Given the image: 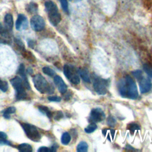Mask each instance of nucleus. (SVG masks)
<instances>
[{
    "instance_id": "1",
    "label": "nucleus",
    "mask_w": 152,
    "mask_h": 152,
    "mask_svg": "<svg viewBox=\"0 0 152 152\" xmlns=\"http://www.w3.org/2000/svg\"><path fill=\"white\" fill-rule=\"evenodd\" d=\"M118 90L120 94L124 97L135 99L138 96L136 84L129 75H126L119 82Z\"/></svg>"
},
{
    "instance_id": "2",
    "label": "nucleus",
    "mask_w": 152,
    "mask_h": 152,
    "mask_svg": "<svg viewBox=\"0 0 152 152\" xmlns=\"http://www.w3.org/2000/svg\"><path fill=\"white\" fill-rule=\"evenodd\" d=\"M33 81L36 90L41 93L51 94L54 91L53 87L49 84L45 77L40 74L33 77Z\"/></svg>"
},
{
    "instance_id": "3",
    "label": "nucleus",
    "mask_w": 152,
    "mask_h": 152,
    "mask_svg": "<svg viewBox=\"0 0 152 152\" xmlns=\"http://www.w3.org/2000/svg\"><path fill=\"white\" fill-rule=\"evenodd\" d=\"M45 8L48 13V18L52 25L57 26L61 20V14L58 12L56 4L51 1H46L45 3Z\"/></svg>"
},
{
    "instance_id": "4",
    "label": "nucleus",
    "mask_w": 152,
    "mask_h": 152,
    "mask_svg": "<svg viewBox=\"0 0 152 152\" xmlns=\"http://www.w3.org/2000/svg\"><path fill=\"white\" fill-rule=\"evenodd\" d=\"M132 74L137 80L140 91L141 93H145L149 91L151 88V81L148 77H145L141 70H135L132 71Z\"/></svg>"
},
{
    "instance_id": "5",
    "label": "nucleus",
    "mask_w": 152,
    "mask_h": 152,
    "mask_svg": "<svg viewBox=\"0 0 152 152\" xmlns=\"http://www.w3.org/2000/svg\"><path fill=\"white\" fill-rule=\"evenodd\" d=\"M10 82L14 88L15 90L16 99L18 100L25 99L27 97V93L21 78L17 76L12 78L10 80Z\"/></svg>"
},
{
    "instance_id": "6",
    "label": "nucleus",
    "mask_w": 152,
    "mask_h": 152,
    "mask_svg": "<svg viewBox=\"0 0 152 152\" xmlns=\"http://www.w3.org/2000/svg\"><path fill=\"white\" fill-rule=\"evenodd\" d=\"M21 125L27 137L30 140L36 142L40 140L41 135L35 126L27 123H21Z\"/></svg>"
},
{
    "instance_id": "7",
    "label": "nucleus",
    "mask_w": 152,
    "mask_h": 152,
    "mask_svg": "<svg viewBox=\"0 0 152 152\" xmlns=\"http://www.w3.org/2000/svg\"><path fill=\"white\" fill-rule=\"evenodd\" d=\"M64 74L66 78L74 84L80 83V77L76 69L71 65H65L64 66Z\"/></svg>"
},
{
    "instance_id": "8",
    "label": "nucleus",
    "mask_w": 152,
    "mask_h": 152,
    "mask_svg": "<svg viewBox=\"0 0 152 152\" xmlns=\"http://www.w3.org/2000/svg\"><path fill=\"white\" fill-rule=\"evenodd\" d=\"M93 87L96 93L100 95H104L107 93V82L99 77L94 79Z\"/></svg>"
},
{
    "instance_id": "9",
    "label": "nucleus",
    "mask_w": 152,
    "mask_h": 152,
    "mask_svg": "<svg viewBox=\"0 0 152 152\" xmlns=\"http://www.w3.org/2000/svg\"><path fill=\"white\" fill-rule=\"evenodd\" d=\"M30 25L34 30L40 31L45 28V22L41 16L35 15L32 17L30 20Z\"/></svg>"
},
{
    "instance_id": "10",
    "label": "nucleus",
    "mask_w": 152,
    "mask_h": 152,
    "mask_svg": "<svg viewBox=\"0 0 152 152\" xmlns=\"http://www.w3.org/2000/svg\"><path fill=\"white\" fill-rule=\"evenodd\" d=\"M105 118V115L102 109L100 108L93 109L90 113V121L92 122H98L103 121Z\"/></svg>"
},
{
    "instance_id": "11",
    "label": "nucleus",
    "mask_w": 152,
    "mask_h": 152,
    "mask_svg": "<svg viewBox=\"0 0 152 152\" xmlns=\"http://www.w3.org/2000/svg\"><path fill=\"white\" fill-rule=\"evenodd\" d=\"M28 26V22L26 17L22 14H18L15 23V28L17 30L26 29Z\"/></svg>"
},
{
    "instance_id": "12",
    "label": "nucleus",
    "mask_w": 152,
    "mask_h": 152,
    "mask_svg": "<svg viewBox=\"0 0 152 152\" xmlns=\"http://www.w3.org/2000/svg\"><path fill=\"white\" fill-rule=\"evenodd\" d=\"M54 83L58 87L59 91L61 94H64L66 93L67 90V86L60 76L56 75L54 77Z\"/></svg>"
},
{
    "instance_id": "13",
    "label": "nucleus",
    "mask_w": 152,
    "mask_h": 152,
    "mask_svg": "<svg viewBox=\"0 0 152 152\" xmlns=\"http://www.w3.org/2000/svg\"><path fill=\"white\" fill-rule=\"evenodd\" d=\"M17 73H18V74H19L21 76L25 88H26L27 89H30V84H29L27 78V77L26 75V74H25V72H24V64H21L20 65L18 71H17Z\"/></svg>"
},
{
    "instance_id": "14",
    "label": "nucleus",
    "mask_w": 152,
    "mask_h": 152,
    "mask_svg": "<svg viewBox=\"0 0 152 152\" xmlns=\"http://www.w3.org/2000/svg\"><path fill=\"white\" fill-rule=\"evenodd\" d=\"M4 24L5 26L9 31L12 30L14 25V22L13 17L11 14H7L5 15L4 17Z\"/></svg>"
},
{
    "instance_id": "15",
    "label": "nucleus",
    "mask_w": 152,
    "mask_h": 152,
    "mask_svg": "<svg viewBox=\"0 0 152 152\" xmlns=\"http://www.w3.org/2000/svg\"><path fill=\"white\" fill-rule=\"evenodd\" d=\"M26 11L30 14H34L37 11L38 6L34 2H30L26 6Z\"/></svg>"
},
{
    "instance_id": "16",
    "label": "nucleus",
    "mask_w": 152,
    "mask_h": 152,
    "mask_svg": "<svg viewBox=\"0 0 152 152\" xmlns=\"http://www.w3.org/2000/svg\"><path fill=\"white\" fill-rule=\"evenodd\" d=\"M80 75L81 76V77L82 78V79L87 83H90V77L88 75V72L87 71V69H80L79 71H78Z\"/></svg>"
},
{
    "instance_id": "17",
    "label": "nucleus",
    "mask_w": 152,
    "mask_h": 152,
    "mask_svg": "<svg viewBox=\"0 0 152 152\" xmlns=\"http://www.w3.org/2000/svg\"><path fill=\"white\" fill-rule=\"evenodd\" d=\"M18 149L21 152H31L33 150L32 147L27 143L21 144L18 146Z\"/></svg>"
},
{
    "instance_id": "18",
    "label": "nucleus",
    "mask_w": 152,
    "mask_h": 152,
    "mask_svg": "<svg viewBox=\"0 0 152 152\" xmlns=\"http://www.w3.org/2000/svg\"><path fill=\"white\" fill-rule=\"evenodd\" d=\"M88 150V144L84 141L80 142L77 146V151L78 152H86Z\"/></svg>"
},
{
    "instance_id": "19",
    "label": "nucleus",
    "mask_w": 152,
    "mask_h": 152,
    "mask_svg": "<svg viewBox=\"0 0 152 152\" xmlns=\"http://www.w3.org/2000/svg\"><path fill=\"white\" fill-rule=\"evenodd\" d=\"M15 112V107H9L6 109L3 113V116L4 118L7 119H9L10 118V114L13 113Z\"/></svg>"
},
{
    "instance_id": "20",
    "label": "nucleus",
    "mask_w": 152,
    "mask_h": 152,
    "mask_svg": "<svg viewBox=\"0 0 152 152\" xmlns=\"http://www.w3.org/2000/svg\"><path fill=\"white\" fill-rule=\"evenodd\" d=\"M71 141V136L68 132H64L61 137V142L64 145H67Z\"/></svg>"
},
{
    "instance_id": "21",
    "label": "nucleus",
    "mask_w": 152,
    "mask_h": 152,
    "mask_svg": "<svg viewBox=\"0 0 152 152\" xmlns=\"http://www.w3.org/2000/svg\"><path fill=\"white\" fill-rule=\"evenodd\" d=\"M126 128L132 134H134L135 131L139 130L140 129V126L136 123H130L127 125Z\"/></svg>"
},
{
    "instance_id": "22",
    "label": "nucleus",
    "mask_w": 152,
    "mask_h": 152,
    "mask_svg": "<svg viewBox=\"0 0 152 152\" xmlns=\"http://www.w3.org/2000/svg\"><path fill=\"white\" fill-rule=\"evenodd\" d=\"M39 110L43 113H45L46 115V116L48 117H49V118H50L52 116V112L49 110V109L46 107V106H39Z\"/></svg>"
},
{
    "instance_id": "23",
    "label": "nucleus",
    "mask_w": 152,
    "mask_h": 152,
    "mask_svg": "<svg viewBox=\"0 0 152 152\" xmlns=\"http://www.w3.org/2000/svg\"><path fill=\"white\" fill-rule=\"evenodd\" d=\"M96 128H97L96 124L94 122H91L85 128L84 130H85V132L87 133H91L94 132Z\"/></svg>"
},
{
    "instance_id": "24",
    "label": "nucleus",
    "mask_w": 152,
    "mask_h": 152,
    "mask_svg": "<svg viewBox=\"0 0 152 152\" xmlns=\"http://www.w3.org/2000/svg\"><path fill=\"white\" fill-rule=\"evenodd\" d=\"M8 31L9 30L6 28L5 26H4L2 23H0V33L2 36L5 37H8L9 36Z\"/></svg>"
},
{
    "instance_id": "25",
    "label": "nucleus",
    "mask_w": 152,
    "mask_h": 152,
    "mask_svg": "<svg viewBox=\"0 0 152 152\" xmlns=\"http://www.w3.org/2000/svg\"><path fill=\"white\" fill-rule=\"evenodd\" d=\"M42 71H43V73H45L46 75H49L50 77H52L55 74V71L52 69H51V68H50L49 67H48V66L43 67L42 68Z\"/></svg>"
},
{
    "instance_id": "26",
    "label": "nucleus",
    "mask_w": 152,
    "mask_h": 152,
    "mask_svg": "<svg viewBox=\"0 0 152 152\" xmlns=\"http://www.w3.org/2000/svg\"><path fill=\"white\" fill-rule=\"evenodd\" d=\"M143 68H144V70L145 71V73L151 78H152V66L149 65V64H145L143 66Z\"/></svg>"
},
{
    "instance_id": "27",
    "label": "nucleus",
    "mask_w": 152,
    "mask_h": 152,
    "mask_svg": "<svg viewBox=\"0 0 152 152\" xmlns=\"http://www.w3.org/2000/svg\"><path fill=\"white\" fill-rule=\"evenodd\" d=\"M14 42H15V43L16 44V45L17 46V47H18V48L20 49V50L21 52L25 50L24 45L23 44V43L22 42V41H21L20 39L15 38V39H14Z\"/></svg>"
},
{
    "instance_id": "28",
    "label": "nucleus",
    "mask_w": 152,
    "mask_h": 152,
    "mask_svg": "<svg viewBox=\"0 0 152 152\" xmlns=\"http://www.w3.org/2000/svg\"><path fill=\"white\" fill-rule=\"evenodd\" d=\"M8 88V84L7 82L0 80V90L3 92H5L7 91Z\"/></svg>"
},
{
    "instance_id": "29",
    "label": "nucleus",
    "mask_w": 152,
    "mask_h": 152,
    "mask_svg": "<svg viewBox=\"0 0 152 152\" xmlns=\"http://www.w3.org/2000/svg\"><path fill=\"white\" fill-rule=\"evenodd\" d=\"M60 2L64 11H65L66 13H68L69 10H68V5L67 0H60Z\"/></svg>"
},
{
    "instance_id": "30",
    "label": "nucleus",
    "mask_w": 152,
    "mask_h": 152,
    "mask_svg": "<svg viewBox=\"0 0 152 152\" xmlns=\"http://www.w3.org/2000/svg\"><path fill=\"white\" fill-rule=\"evenodd\" d=\"M107 122L108 125H109V126H112V127L114 126L115 125V124H116V120L115 119V118H113L112 117V116H110V117L108 118Z\"/></svg>"
},
{
    "instance_id": "31",
    "label": "nucleus",
    "mask_w": 152,
    "mask_h": 152,
    "mask_svg": "<svg viewBox=\"0 0 152 152\" xmlns=\"http://www.w3.org/2000/svg\"><path fill=\"white\" fill-rule=\"evenodd\" d=\"M48 100L50 102H58L61 100V98L59 96H49L48 97Z\"/></svg>"
},
{
    "instance_id": "32",
    "label": "nucleus",
    "mask_w": 152,
    "mask_h": 152,
    "mask_svg": "<svg viewBox=\"0 0 152 152\" xmlns=\"http://www.w3.org/2000/svg\"><path fill=\"white\" fill-rule=\"evenodd\" d=\"M38 152H49V151H51L50 149L46 147H40L38 150H37Z\"/></svg>"
},
{
    "instance_id": "33",
    "label": "nucleus",
    "mask_w": 152,
    "mask_h": 152,
    "mask_svg": "<svg viewBox=\"0 0 152 152\" xmlns=\"http://www.w3.org/2000/svg\"><path fill=\"white\" fill-rule=\"evenodd\" d=\"M62 117H63V114H62V113L61 111H58L56 112V113L54 116V118L56 120L59 119H61Z\"/></svg>"
},
{
    "instance_id": "34",
    "label": "nucleus",
    "mask_w": 152,
    "mask_h": 152,
    "mask_svg": "<svg viewBox=\"0 0 152 152\" xmlns=\"http://www.w3.org/2000/svg\"><path fill=\"white\" fill-rule=\"evenodd\" d=\"M7 138V135L2 131H0V139H6Z\"/></svg>"
},
{
    "instance_id": "35",
    "label": "nucleus",
    "mask_w": 152,
    "mask_h": 152,
    "mask_svg": "<svg viewBox=\"0 0 152 152\" xmlns=\"http://www.w3.org/2000/svg\"><path fill=\"white\" fill-rule=\"evenodd\" d=\"M69 1L71 2H78L81 1L82 0H69Z\"/></svg>"
}]
</instances>
